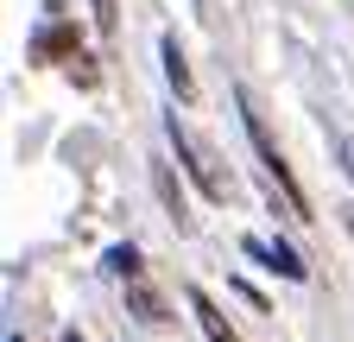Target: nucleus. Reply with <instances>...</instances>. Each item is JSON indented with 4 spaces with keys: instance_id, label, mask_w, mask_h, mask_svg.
<instances>
[{
    "instance_id": "1",
    "label": "nucleus",
    "mask_w": 354,
    "mask_h": 342,
    "mask_svg": "<svg viewBox=\"0 0 354 342\" xmlns=\"http://www.w3.org/2000/svg\"><path fill=\"white\" fill-rule=\"evenodd\" d=\"M247 140H253V152H259V165H266V178H272V190L285 197V216H291V222H310V203H304V190H297V178H291V165L279 159L272 134L259 127V114H247Z\"/></svg>"
},
{
    "instance_id": "2",
    "label": "nucleus",
    "mask_w": 354,
    "mask_h": 342,
    "mask_svg": "<svg viewBox=\"0 0 354 342\" xmlns=\"http://www.w3.org/2000/svg\"><path fill=\"white\" fill-rule=\"evenodd\" d=\"M171 146H177V165H184L190 178H196V190H203V197H215V203L228 197V178H221V171H215V165L196 152V140H190V134H184L177 120H171Z\"/></svg>"
},
{
    "instance_id": "3",
    "label": "nucleus",
    "mask_w": 354,
    "mask_h": 342,
    "mask_svg": "<svg viewBox=\"0 0 354 342\" xmlns=\"http://www.w3.org/2000/svg\"><path fill=\"white\" fill-rule=\"evenodd\" d=\"M190 311H196V323H203V336H209V342H241V336L228 330V317L215 311V298H209V291H196V285H190Z\"/></svg>"
},
{
    "instance_id": "4",
    "label": "nucleus",
    "mask_w": 354,
    "mask_h": 342,
    "mask_svg": "<svg viewBox=\"0 0 354 342\" xmlns=\"http://www.w3.org/2000/svg\"><path fill=\"white\" fill-rule=\"evenodd\" d=\"M127 305L140 311V323H152V330H158V323H171V317H165V298H158V291H152V285H146L140 273L127 279Z\"/></svg>"
},
{
    "instance_id": "5",
    "label": "nucleus",
    "mask_w": 354,
    "mask_h": 342,
    "mask_svg": "<svg viewBox=\"0 0 354 342\" xmlns=\"http://www.w3.org/2000/svg\"><path fill=\"white\" fill-rule=\"evenodd\" d=\"M247 253H259V260L272 267V273H285V279H310V267L297 260V253H291L285 241H272V247H266V241H247Z\"/></svg>"
},
{
    "instance_id": "6",
    "label": "nucleus",
    "mask_w": 354,
    "mask_h": 342,
    "mask_svg": "<svg viewBox=\"0 0 354 342\" xmlns=\"http://www.w3.org/2000/svg\"><path fill=\"white\" fill-rule=\"evenodd\" d=\"M158 51H165V82H171V89L184 96V102H190V96H196V82H190V64H184V51H177V38H165Z\"/></svg>"
},
{
    "instance_id": "7",
    "label": "nucleus",
    "mask_w": 354,
    "mask_h": 342,
    "mask_svg": "<svg viewBox=\"0 0 354 342\" xmlns=\"http://www.w3.org/2000/svg\"><path fill=\"white\" fill-rule=\"evenodd\" d=\"M108 273L133 279V273H140V247H108Z\"/></svg>"
},
{
    "instance_id": "8",
    "label": "nucleus",
    "mask_w": 354,
    "mask_h": 342,
    "mask_svg": "<svg viewBox=\"0 0 354 342\" xmlns=\"http://www.w3.org/2000/svg\"><path fill=\"white\" fill-rule=\"evenodd\" d=\"M64 45H70V32L57 26V32H38V45H32V51H38V57H51V51H64Z\"/></svg>"
},
{
    "instance_id": "9",
    "label": "nucleus",
    "mask_w": 354,
    "mask_h": 342,
    "mask_svg": "<svg viewBox=\"0 0 354 342\" xmlns=\"http://www.w3.org/2000/svg\"><path fill=\"white\" fill-rule=\"evenodd\" d=\"M95 26H102V32L120 26V0H95Z\"/></svg>"
},
{
    "instance_id": "10",
    "label": "nucleus",
    "mask_w": 354,
    "mask_h": 342,
    "mask_svg": "<svg viewBox=\"0 0 354 342\" xmlns=\"http://www.w3.org/2000/svg\"><path fill=\"white\" fill-rule=\"evenodd\" d=\"M158 197L177 209V216H184V197H177V184H171V171H165V165H158Z\"/></svg>"
},
{
    "instance_id": "11",
    "label": "nucleus",
    "mask_w": 354,
    "mask_h": 342,
    "mask_svg": "<svg viewBox=\"0 0 354 342\" xmlns=\"http://www.w3.org/2000/svg\"><path fill=\"white\" fill-rule=\"evenodd\" d=\"M342 171L354 178V140H342Z\"/></svg>"
},
{
    "instance_id": "12",
    "label": "nucleus",
    "mask_w": 354,
    "mask_h": 342,
    "mask_svg": "<svg viewBox=\"0 0 354 342\" xmlns=\"http://www.w3.org/2000/svg\"><path fill=\"white\" fill-rule=\"evenodd\" d=\"M64 342H82V336H76V330H70V336H64Z\"/></svg>"
},
{
    "instance_id": "13",
    "label": "nucleus",
    "mask_w": 354,
    "mask_h": 342,
    "mask_svg": "<svg viewBox=\"0 0 354 342\" xmlns=\"http://www.w3.org/2000/svg\"><path fill=\"white\" fill-rule=\"evenodd\" d=\"M7 342H19V336H7Z\"/></svg>"
}]
</instances>
